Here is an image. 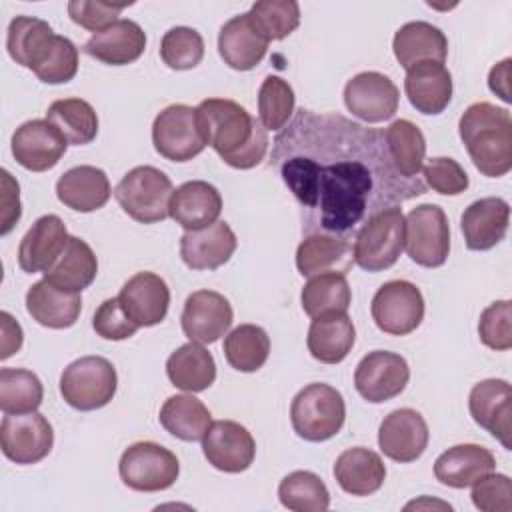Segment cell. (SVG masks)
I'll return each mask as SVG.
<instances>
[{"label": "cell", "mask_w": 512, "mask_h": 512, "mask_svg": "<svg viewBox=\"0 0 512 512\" xmlns=\"http://www.w3.org/2000/svg\"><path fill=\"white\" fill-rule=\"evenodd\" d=\"M270 166L302 210V232L354 240L378 212L422 196V178H404L384 132L336 112L300 108L272 144Z\"/></svg>", "instance_id": "1"}, {"label": "cell", "mask_w": 512, "mask_h": 512, "mask_svg": "<svg viewBox=\"0 0 512 512\" xmlns=\"http://www.w3.org/2000/svg\"><path fill=\"white\" fill-rule=\"evenodd\" d=\"M206 146L232 168L258 166L268 152V130L244 106L228 98H206L196 106Z\"/></svg>", "instance_id": "2"}, {"label": "cell", "mask_w": 512, "mask_h": 512, "mask_svg": "<svg viewBox=\"0 0 512 512\" xmlns=\"http://www.w3.org/2000/svg\"><path fill=\"white\" fill-rule=\"evenodd\" d=\"M458 134L476 170L500 178L512 168V118L490 102L470 104L458 122Z\"/></svg>", "instance_id": "3"}, {"label": "cell", "mask_w": 512, "mask_h": 512, "mask_svg": "<svg viewBox=\"0 0 512 512\" xmlns=\"http://www.w3.org/2000/svg\"><path fill=\"white\" fill-rule=\"evenodd\" d=\"M346 420L342 394L324 382L304 386L290 404L294 432L308 442H324L336 436Z\"/></svg>", "instance_id": "4"}, {"label": "cell", "mask_w": 512, "mask_h": 512, "mask_svg": "<svg viewBox=\"0 0 512 512\" xmlns=\"http://www.w3.org/2000/svg\"><path fill=\"white\" fill-rule=\"evenodd\" d=\"M172 192V182L160 168L136 166L120 178L114 188V198L132 220L156 224L168 218Z\"/></svg>", "instance_id": "5"}, {"label": "cell", "mask_w": 512, "mask_h": 512, "mask_svg": "<svg viewBox=\"0 0 512 512\" xmlns=\"http://www.w3.org/2000/svg\"><path fill=\"white\" fill-rule=\"evenodd\" d=\"M406 222L400 206L374 214L354 236V262L366 272H382L396 264L404 250Z\"/></svg>", "instance_id": "6"}, {"label": "cell", "mask_w": 512, "mask_h": 512, "mask_svg": "<svg viewBox=\"0 0 512 512\" xmlns=\"http://www.w3.org/2000/svg\"><path fill=\"white\" fill-rule=\"evenodd\" d=\"M118 388V374L102 356H82L70 362L60 376V394L68 406L90 412L112 402Z\"/></svg>", "instance_id": "7"}, {"label": "cell", "mask_w": 512, "mask_h": 512, "mask_svg": "<svg viewBox=\"0 0 512 512\" xmlns=\"http://www.w3.org/2000/svg\"><path fill=\"white\" fill-rule=\"evenodd\" d=\"M120 480L136 492L168 490L180 474L176 454L156 442L130 444L118 462Z\"/></svg>", "instance_id": "8"}, {"label": "cell", "mask_w": 512, "mask_h": 512, "mask_svg": "<svg viewBox=\"0 0 512 512\" xmlns=\"http://www.w3.org/2000/svg\"><path fill=\"white\" fill-rule=\"evenodd\" d=\"M404 246L412 262L424 268H438L450 254V226L438 204H420L404 216Z\"/></svg>", "instance_id": "9"}, {"label": "cell", "mask_w": 512, "mask_h": 512, "mask_svg": "<svg viewBox=\"0 0 512 512\" xmlns=\"http://www.w3.org/2000/svg\"><path fill=\"white\" fill-rule=\"evenodd\" d=\"M152 144L160 156L170 162H188L204 148L196 108L188 104H170L160 110L152 124Z\"/></svg>", "instance_id": "10"}, {"label": "cell", "mask_w": 512, "mask_h": 512, "mask_svg": "<svg viewBox=\"0 0 512 512\" xmlns=\"http://www.w3.org/2000/svg\"><path fill=\"white\" fill-rule=\"evenodd\" d=\"M370 312L378 330L390 336H406L424 320V296L408 280H390L376 290Z\"/></svg>", "instance_id": "11"}, {"label": "cell", "mask_w": 512, "mask_h": 512, "mask_svg": "<svg viewBox=\"0 0 512 512\" xmlns=\"http://www.w3.org/2000/svg\"><path fill=\"white\" fill-rule=\"evenodd\" d=\"M2 454L16 464H36L44 460L54 446V430L40 412L6 414L0 424Z\"/></svg>", "instance_id": "12"}, {"label": "cell", "mask_w": 512, "mask_h": 512, "mask_svg": "<svg viewBox=\"0 0 512 512\" xmlns=\"http://www.w3.org/2000/svg\"><path fill=\"white\" fill-rule=\"evenodd\" d=\"M410 380L404 356L388 350L368 352L354 370V388L370 404H382L400 396Z\"/></svg>", "instance_id": "13"}, {"label": "cell", "mask_w": 512, "mask_h": 512, "mask_svg": "<svg viewBox=\"0 0 512 512\" xmlns=\"http://www.w3.org/2000/svg\"><path fill=\"white\" fill-rule=\"evenodd\" d=\"M398 102L400 92L396 84L382 72H360L344 86V104L348 112L368 124L390 120L398 110Z\"/></svg>", "instance_id": "14"}, {"label": "cell", "mask_w": 512, "mask_h": 512, "mask_svg": "<svg viewBox=\"0 0 512 512\" xmlns=\"http://www.w3.org/2000/svg\"><path fill=\"white\" fill-rule=\"evenodd\" d=\"M202 452L212 468L238 474L254 462L256 442L246 426L234 420H216L202 438Z\"/></svg>", "instance_id": "15"}, {"label": "cell", "mask_w": 512, "mask_h": 512, "mask_svg": "<svg viewBox=\"0 0 512 512\" xmlns=\"http://www.w3.org/2000/svg\"><path fill=\"white\" fill-rule=\"evenodd\" d=\"M12 156L30 172H46L54 168L66 154L68 142L60 130L48 120H28L12 134Z\"/></svg>", "instance_id": "16"}, {"label": "cell", "mask_w": 512, "mask_h": 512, "mask_svg": "<svg viewBox=\"0 0 512 512\" xmlns=\"http://www.w3.org/2000/svg\"><path fill=\"white\" fill-rule=\"evenodd\" d=\"M234 320L232 306L228 298L214 290H196L192 292L180 316L182 332L190 342L212 344L222 338Z\"/></svg>", "instance_id": "17"}, {"label": "cell", "mask_w": 512, "mask_h": 512, "mask_svg": "<svg viewBox=\"0 0 512 512\" xmlns=\"http://www.w3.org/2000/svg\"><path fill=\"white\" fill-rule=\"evenodd\" d=\"M472 420L490 432L506 450L512 448V388L502 378H488L472 386L468 396Z\"/></svg>", "instance_id": "18"}, {"label": "cell", "mask_w": 512, "mask_h": 512, "mask_svg": "<svg viewBox=\"0 0 512 512\" xmlns=\"http://www.w3.org/2000/svg\"><path fill=\"white\" fill-rule=\"evenodd\" d=\"M430 440L424 416L412 408L390 412L378 428V446L382 454L394 462L408 464L418 460Z\"/></svg>", "instance_id": "19"}, {"label": "cell", "mask_w": 512, "mask_h": 512, "mask_svg": "<svg viewBox=\"0 0 512 512\" xmlns=\"http://www.w3.org/2000/svg\"><path fill=\"white\" fill-rule=\"evenodd\" d=\"M118 300L132 322H136L140 328H148L166 318L170 306V288L164 278L144 270L136 272L124 282Z\"/></svg>", "instance_id": "20"}, {"label": "cell", "mask_w": 512, "mask_h": 512, "mask_svg": "<svg viewBox=\"0 0 512 512\" xmlns=\"http://www.w3.org/2000/svg\"><path fill=\"white\" fill-rule=\"evenodd\" d=\"M510 206L500 196H488L472 202L460 218V230L470 250L484 252L500 244L508 232Z\"/></svg>", "instance_id": "21"}, {"label": "cell", "mask_w": 512, "mask_h": 512, "mask_svg": "<svg viewBox=\"0 0 512 512\" xmlns=\"http://www.w3.org/2000/svg\"><path fill=\"white\" fill-rule=\"evenodd\" d=\"M238 246L228 222L218 220L202 230H188L180 238V258L192 270H216L224 266Z\"/></svg>", "instance_id": "22"}, {"label": "cell", "mask_w": 512, "mask_h": 512, "mask_svg": "<svg viewBox=\"0 0 512 512\" xmlns=\"http://www.w3.org/2000/svg\"><path fill=\"white\" fill-rule=\"evenodd\" d=\"M68 230L60 216H40L24 234L18 246V266L26 274L46 272L62 254L68 242Z\"/></svg>", "instance_id": "23"}, {"label": "cell", "mask_w": 512, "mask_h": 512, "mask_svg": "<svg viewBox=\"0 0 512 512\" xmlns=\"http://www.w3.org/2000/svg\"><path fill=\"white\" fill-rule=\"evenodd\" d=\"M146 48V34L138 22L122 18L108 28L94 32L82 50L108 66H126L136 62Z\"/></svg>", "instance_id": "24"}, {"label": "cell", "mask_w": 512, "mask_h": 512, "mask_svg": "<svg viewBox=\"0 0 512 512\" xmlns=\"http://www.w3.org/2000/svg\"><path fill=\"white\" fill-rule=\"evenodd\" d=\"M222 212V196L216 186L204 180H190L180 184L170 198L168 216L188 230H202L214 222Z\"/></svg>", "instance_id": "25"}, {"label": "cell", "mask_w": 512, "mask_h": 512, "mask_svg": "<svg viewBox=\"0 0 512 512\" xmlns=\"http://www.w3.org/2000/svg\"><path fill=\"white\" fill-rule=\"evenodd\" d=\"M268 40L250 20L248 12L224 22L218 32V54L232 70L248 72L256 68L268 50Z\"/></svg>", "instance_id": "26"}, {"label": "cell", "mask_w": 512, "mask_h": 512, "mask_svg": "<svg viewBox=\"0 0 512 512\" xmlns=\"http://www.w3.org/2000/svg\"><path fill=\"white\" fill-rule=\"evenodd\" d=\"M452 90V74L440 62H420L406 70L404 92L420 114L444 112L452 100Z\"/></svg>", "instance_id": "27"}, {"label": "cell", "mask_w": 512, "mask_h": 512, "mask_svg": "<svg viewBox=\"0 0 512 512\" xmlns=\"http://www.w3.org/2000/svg\"><path fill=\"white\" fill-rule=\"evenodd\" d=\"M110 180L102 168L80 164L66 170L56 182L58 200L76 212L100 210L110 200Z\"/></svg>", "instance_id": "28"}, {"label": "cell", "mask_w": 512, "mask_h": 512, "mask_svg": "<svg viewBox=\"0 0 512 512\" xmlns=\"http://www.w3.org/2000/svg\"><path fill=\"white\" fill-rule=\"evenodd\" d=\"M494 454L480 444H456L442 452L434 462V476L450 488H468L486 474L494 472Z\"/></svg>", "instance_id": "29"}, {"label": "cell", "mask_w": 512, "mask_h": 512, "mask_svg": "<svg viewBox=\"0 0 512 512\" xmlns=\"http://www.w3.org/2000/svg\"><path fill=\"white\" fill-rule=\"evenodd\" d=\"M356 342V328L346 312H326L312 318L308 328V352L322 364H340Z\"/></svg>", "instance_id": "30"}, {"label": "cell", "mask_w": 512, "mask_h": 512, "mask_svg": "<svg viewBox=\"0 0 512 512\" xmlns=\"http://www.w3.org/2000/svg\"><path fill=\"white\" fill-rule=\"evenodd\" d=\"M392 50L398 64L408 70L420 62L444 64L448 56V38L438 26L424 20L402 24L392 40Z\"/></svg>", "instance_id": "31"}, {"label": "cell", "mask_w": 512, "mask_h": 512, "mask_svg": "<svg viewBox=\"0 0 512 512\" xmlns=\"http://www.w3.org/2000/svg\"><path fill=\"white\" fill-rule=\"evenodd\" d=\"M26 310L40 326L62 330L76 324L82 310V298L80 292L60 290L42 278L28 288Z\"/></svg>", "instance_id": "32"}, {"label": "cell", "mask_w": 512, "mask_h": 512, "mask_svg": "<svg viewBox=\"0 0 512 512\" xmlns=\"http://www.w3.org/2000/svg\"><path fill=\"white\" fill-rule=\"evenodd\" d=\"M56 36L48 22L34 16H16L8 24L6 50L16 64L36 72L48 58Z\"/></svg>", "instance_id": "33"}, {"label": "cell", "mask_w": 512, "mask_h": 512, "mask_svg": "<svg viewBox=\"0 0 512 512\" xmlns=\"http://www.w3.org/2000/svg\"><path fill=\"white\" fill-rule=\"evenodd\" d=\"M332 472L338 486L352 496H370L378 492L386 480V466L380 454L364 446L344 450L336 458Z\"/></svg>", "instance_id": "34"}, {"label": "cell", "mask_w": 512, "mask_h": 512, "mask_svg": "<svg viewBox=\"0 0 512 512\" xmlns=\"http://www.w3.org/2000/svg\"><path fill=\"white\" fill-rule=\"evenodd\" d=\"M354 264L352 240L330 234H308L296 250V268L302 276L322 272L346 274Z\"/></svg>", "instance_id": "35"}, {"label": "cell", "mask_w": 512, "mask_h": 512, "mask_svg": "<svg viewBox=\"0 0 512 512\" xmlns=\"http://www.w3.org/2000/svg\"><path fill=\"white\" fill-rule=\"evenodd\" d=\"M44 280L66 292H82L98 274L94 250L78 236H70L56 262L42 272Z\"/></svg>", "instance_id": "36"}, {"label": "cell", "mask_w": 512, "mask_h": 512, "mask_svg": "<svg viewBox=\"0 0 512 512\" xmlns=\"http://www.w3.org/2000/svg\"><path fill=\"white\" fill-rule=\"evenodd\" d=\"M166 374L172 386L184 392L208 390L216 380L214 356L198 342L176 348L166 360Z\"/></svg>", "instance_id": "37"}, {"label": "cell", "mask_w": 512, "mask_h": 512, "mask_svg": "<svg viewBox=\"0 0 512 512\" xmlns=\"http://www.w3.org/2000/svg\"><path fill=\"white\" fill-rule=\"evenodd\" d=\"M158 420L166 432L184 442H198L204 438L212 424V414L202 400L190 394L170 396L158 414Z\"/></svg>", "instance_id": "38"}, {"label": "cell", "mask_w": 512, "mask_h": 512, "mask_svg": "<svg viewBox=\"0 0 512 512\" xmlns=\"http://www.w3.org/2000/svg\"><path fill=\"white\" fill-rule=\"evenodd\" d=\"M384 140L394 168L408 180L422 178L420 172L426 156V138L422 130L414 122L400 118L384 130Z\"/></svg>", "instance_id": "39"}, {"label": "cell", "mask_w": 512, "mask_h": 512, "mask_svg": "<svg viewBox=\"0 0 512 512\" xmlns=\"http://www.w3.org/2000/svg\"><path fill=\"white\" fill-rule=\"evenodd\" d=\"M46 120L54 124L72 146H86L98 134V114L82 98H60L48 106Z\"/></svg>", "instance_id": "40"}, {"label": "cell", "mask_w": 512, "mask_h": 512, "mask_svg": "<svg viewBox=\"0 0 512 512\" xmlns=\"http://www.w3.org/2000/svg\"><path fill=\"white\" fill-rule=\"evenodd\" d=\"M302 310L316 318L326 312H346L352 302L350 284L342 272H322L310 276L300 292Z\"/></svg>", "instance_id": "41"}, {"label": "cell", "mask_w": 512, "mask_h": 512, "mask_svg": "<svg viewBox=\"0 0 512 512\" xmlns=\"http://www.w3.org/2000/svg\"><path fill=\"white\" fill-rule=\"evenodd\" d=\"M270 354V338L262 326L240 324L224 338L226 362L238 372L260 370Z\"/></svg>", "instance_id": "42"}, {"label": "cell", "mask_w": 512, "mask_h": 512, "mask_svg": "<svg viewBox=\"0 0 512 512\" xmlns=\"http://www.w3.org/2000/svg\"><path fill=\"white\" fill-rule=\"evenodd\" d=\"M280 504L294 512H324L330 506V492L322 478L310 470H294L280 480Z\"/></svg>", "instance_id": "43"}, {"label": "cell", "mask_w": 512, "mask_h": 512, "mask_svg": "<svg viewBox=\"0 0 512 512\" xmlns=\"http://www.w3.org/2000/svg\"><path fill=\"white\" fill-rule=\"evenodd\" d=\"M44 398L40 378L26 368L0 370V408L4 414L36 412Z\"/></svg>", "instance_id": "44"}, {"label": "cell", "mask_w": 512, "mask_h": 512, "mask_svg": "<svg viewBox=\"0 0 512 512\" xmlns=\"http://www.w3.org/2000/svg\"><path fill=\"white\" fill-rule=\"evenodd\" d=\"M296 96L292 86L280 76H266L258 90V120L270 130H282L294 114Z\"/></svg>", "instance_id": "45"}, {"label": "cell", "mask_w": 512, "mask_h": 512, "mask_svg": "<svg viewBox=\"0 0 512 512\" xmlns=\"http://www.w3.org/2000/svg\"><path fill=\"white\" fill-rule=\"evenodd\" d=\"M260 34L272 42L290 36L300 24V6L294 0H260L248 10Z\"/></svg>", "instance_id": "46"}, {"label": "cell", "mask_w": 512, "mask_h": 512, "mask_svg": "<svg viewBox=\"0 0 512 512\" xmlns=\"http://www.w3.org/2000/svg\"><path fill=\"white\" fill-rule=\"evenodd\" d=\"M160 58L172 70L196 68L204 58V38L190 26L170 28L160 42Z\"/></svg>", "instance_id": "47"}, {"label": "cell", "mask_w": 512, "mask_h": 512, "mask_svg": "<svg viewBox=\"0 0 512 512\" xmlns=\"http://www.w3.org/2000/svg\"><path fill=\"white\" fill-rule=\"evenodd\" d=\"M478 336L484 346L492 350L512 348V302L496 300L482 310L478 322Z\"/></svg>", "instance_id": "48"}, {"label": "cell", "mask_w": 512, "mask_h": 512, "mask_svg": "<svg viewBox=\"0 0 512 512\" xmlns=\"http://www.w3.org/2000/svg\"><path fill=\"white\" fill-rule=\"evenodd\" d=\"M422 180L426 188H432L444 196H458L470 186L466 170L454 158L446 156L426 160L422 164Z\"/></svg>", "instance_id": "49"}, {"label": "cell", "mask_w": 512, "mask_h": 512, "mask_svg": "<svg viewBox=\"0 0 512 512\" xmlns=\"http://www.w3.org/2000/svg\"><path fill=\"white\" fill-rule=\"evenodd\" d=\"M78 72V48L66 36H56V42L44 60V64L34 72L44 84H66Z\"/></svg>", "instance_id": "50"}, {"label": "cell", "mask_w": 512, "mask_h": 512, "mask_svg": "<svg viewBox=\"0 0 512 512\" xmlns=\"http://www.w3.org/2000/svg\"><path fill=\"white\" fill-rule=\"evenodd\" d=\"M132 2H102V0H72L68 2V16L80 28L100 32L118 20V14Z\"/></svg>", "instance_id": "51"}, {"label": "cell", "mask_w": 512, "mask_h": 512, "mask_svg": "<svg viewBox=\"0 0 512 512\" xmlns=\"http://www.w3.org/2000/svg\"><path fill=\"white\" fill-rule=\"evenodd\" d=\"M94 332L104 340H126L138 332V324L124 312L118 296L104 300L92 318Z\"/></svg>", "instance_id": "52"}, {"label": "cell", "mask_w": 512, "mask_h": 512, "mask_svg": "<svg viewBox=\"0 0 512 512\" xmlns=\"http://www.w3.org/2000/svg\"><path fill=\"white\" fill-rule=\"evenodd\" d=\"M472 502L482 512L512 510V482L506 474H486L472 484Z\"/></svg>", "instance_id": "53"}, {"label": "cell", "mask_w": 512, "mask_h": 512, "mask_svg": "<svg viewBox=\"0 0 512 512\" xmlns=\"http://www.w3.org/2000/svg\"><path fill=\"white\" fill-rule=\"evenodd\" d=\"M2 198H0V208H2V226L0 234H8L14 224L22 216V206H20V186L12 178L8 170H2Z\"/></svg>", "instance_id": "54"}, {"label": "cell", "mask_w": 512, "mask_h": 512, "mask_svg": "<svg viewBox=\"0 0 512 512\" xmlns=\"http://www.w3.org/2000/svg\"><path fill=\"white\" fill-rule=\"evenodd\" d=\"M0 322H2V352H0V358L6 360L22 348L24 336H22V326L8 312H0Z\"/></svg>", "instance_id": "55"}, {"label": "cell", "mask_w": 512, "mask_h": 512, "mask_svg": "<svg viewBox=\"0 0 512 512\" xmlns=\"http://www.w3.org/2000/svg\"><path fill=\"white\" fill-rule=\"evenodd\" d=\"M510 58H504L502 62H498L496 66H492L490 74H488V88L500 96L504 102H510Z\"/></svg>", "instance_id": "56"}]
</instances>
